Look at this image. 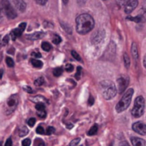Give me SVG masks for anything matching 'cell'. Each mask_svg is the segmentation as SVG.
Listing matches in <instances>:
<instances>
[{
	"label": "cell",
	"mask_w": 146,
	"mask_h": 146,
	"mask_svg": "<svg viewBox=\"0 0 146 146\" xmlns=\"http://www.w3.org/2000/svg\"><path fill=\"white\" fill-rule=\"evenodd\" d=\"M95 22L92 15L81 14L76 18V31L80 34H86L94 27Z\"/></svg>",
	"instance_id": "obj_1"
},
{
	"label": "cell",
	"mask_w": 146,
	"mask_h": 146,
	"mask_svg": "<svg viewBox=\"0 0 146 146\" xmlns=\"http://www.w3.org/2000/svg\"><path fill=\"white\" fill-rule=\"evenodd\" d=\"M100 86L102 89L103 96L105 99L110 100L115 97L117 91H116V87L113 82H111L110 80H104L100 83Z\"/></svg>",
	"instance_id": "obj_2"
},
{
	"label": "cell",
	"mask_w": 146,
	"mask_h": 146,
	"mask_svg": "<svg viewBox=\"0 0 146 146\" xmlns=\"http://www.w3.org/2000/svg\"><path fill=\"white\" fill-rule=\"evenodd\" d=\"M133 92H134V91H133V88L128 89L125 92V94L123 95V97L121 98V99L120 100V102L115 106V110L117 111V113H121V112L125 111L128 108V106L131 104Z\"/></svg>",
	"instance_id": "obj_3"
},
{
	"label": "cell",
	"mask_w": 146,
	"mask_h": 146,
	"mask_svg": "<svg viewBox=\"0 0 146 146\" xmlns=\"http://www.w3.org/2000/svg\"><path fill=\"white\" fill-rule=\"evenodd\" d=\"M145 112V98L142 96L138 97L134 102V107L132 110V115L135 118L141 117Z\"/></svg>",
	"instance_id": "obj_4"
},
{
	"label": "cell",
	"mask_w": 146,
	"mask_h": 146,
	"mask_svg": "<svg viewBox=\"0 0 146 146\" xmlns=\"http://www.w3.org/2000/svg\"><path fill=\"white\" fill-rule=\"evenodd\" d=\"M1 9H2V12L9 19H15L17 16V14L15 9L11 6L10 3L8 0H3L1 2Z\"/></svg>",
	"instance_id": "obj_5"
},
{
	"label": "cell",
	"mask_w": 146,
	"mask_h": 146,
	"mask_svg": "<svg viewBox=\"0 0 146 146\" xmlns=\"http://www.w3.org/2000/svg\"><path fill=\"white\" fill-rule=\"evenodd\" d=\"M128 79L125 77H120L117 80V84H118V92L119 93H122L126 91V88L128 86Z\"/></svg>",
	"instance_id": "obj_6"
},
{
	"label": "cell",
	"mask_w": 146,
	"mask_h": 146,
	"mask_svg": "<svg viewBox=\"0 0 146 146\" xmlns=\"http://www.w3.org/2000/svg\"><path fill=\"white\" fill-rule=\"evenodd\" d=\"M133 130L142 136H145L146 134V127L142 122H135L133 125Z\"/></svg>",
	"instance_id": "obj_7"
},
{
	"label": "cell",
	"mask_w": 146,
	"mask_h": 146,
	"mask_svg": "<svg viewBox=\"0 0 146 146\" xmlns=\"http://www.w3.org/2000/svg\"><path fill=\"white\" fill-rule=\"evenodd\" d=\"M17 104H18V99H17V97H16L15 95L11 96V97L8 99V101H7V106H8V108L9 109V111L8 112V114H9V113L10 114L11 112H13V111L15 110V109L16 108Z\"/></svg>",
	"instance_id": "obj_8"
},
{
	"label": "cell",
	"mask_w": 146,
	"mask_h": 146,
	"mask_svg": "<svg viewBox=\"0 0 146 146\" xmlns=\"http://www.w3.org/2000/svg\"><path fill=\"white\" fill-rule=\"evenodd\" d=\"M138 3H139L138 0H131V1H129L125 5V13L126 14L132 13L136 9V7L138 6Z\"/></svg>",
	"instance_id": "obj_9"
},
{
	"label": "cell",
	"mask_w": 146,
	"mask_h": 146,
	"mask_svg": "<svg viewBox=\"0 0 146 146\" xmlns=\"http://www.w3.org/2000/svg\"><path fill=\"white\" fill-rule=\"evenodd\" d=\"M13 4L21 11V12H24L26 10L27 8V4L23 0H10Z\"/></svg>",
	"instance_id": "obj_10"
},
{
	"label": "cell",
	"mask_w": 146,
	"mask_h": 146,
	"mask_svg": "<svg viewBox=\"0 0 146 146\" xmlns=\"http://www.w3.org/2000/svg\"><path fill=\"white\" fill-rule=\"evenodd\" d=\"M104 35H105V32L104 30H101V31L96 33L95 35H94V37L92 38V43L93 44H98V43H100L104 39Z\"/></svg>",
	"instance_id": "obj_11"
},
{
	"label": "cell",
	"mask_w": 146,
	"mask_h": 146,
	"mask_svg": "<svg viewBox=\"0 0 146 146\" xmlns=\"http://www.w3.org/2000/svg\"><path fill=\"white\" fill-rule=\"evenodd\" d=\"M133 146H146L145 140L143 139H139L137 137H133L131 139Z\"/></svg>",
	"instance_id": "obj_12"
},
{
	"label": "cell",
	"mask_w": 146,
	"mask_h": 146,
	"mask_svg": "<svg viewBox=\"0 0 146 146\" xmlns=\"http://www.w3.org/2000/svg\"><path fill=\"white\" fill-rule=\"evenodd\" d=\"M44 36V33L42 32H38V33H34L29 35H27V38L30 39V40H37V39H40Z\"/></svg>",
	"instance_id": "obj_13"
},
{
	"label": "cell",
	"mask_w": 146,
	"mask_h": 146,
	"mask_svg": "<svg viewBox=\"0 0 146 146\" xmlns=\"http://www.w3.org/2000/svg\"><path fill=\"white\" fill-rule=\"evenodd\" d=\"M22 33H23V32L21 31L19 28H16V29L12 30V32L10 33V36H11L12 40H15V38H18V37H20Z\"/></svg>",
	"instance_id": "obj_14"
},
{
	"label": "cell",
	"mask_w": 146,
	"mask_h": 146,
	"mask_svg": "<svg viewBox=\"0 0 146 146\" xmlns=\"http://www.w3.org/2000/svg\"><path fill=\"white\" fill-rule=\"evenodd\" d=\"M131 52H132L133 56L137 60V59H138V57H139V51H138V47H137L136 43H133V44H132Z\"/></svg>",
	"instance_id": "obj_15"
},
{
	"label": "cell",
	"mask_w": 146,
	"mask_h": 146,
	"mask_svg": "<svg viewBox=\"0 0 146 146\" xmlns=\"http://www.w3.org/2000/svg\"><path fill=\"white\" fill-rule=\"evenodd\" d=\"M31 63L34 68H40L43 66V62L39 60H37V59H32Z\"/></svg>",
	"instance_id": "obj_16"
},
{
	"label": "cell",
	"mask_w": 146,
	"mask_h": 146,
	"mask_svg": "<svg viewBox=\"0 0 146 146\" xmlns=\"http://www.w3.org/2000/svg\"><path fill=\"white\" fill-rule=\"evenodd\" d=\"M98 124H94V125H93V127H92V128L89 130V132H88V135H89V136L95 135V134L98 133Z\"/></svg>",
	"instance_id": "obj_17"
},
{
	"label": "cell",
	"mask_w": 146,
	"mask_h": 146,
	"mask_svg": "<svg viewBox=\"0 0 146 146\" xmlns=\"http://www.w3.org/2000/svg\"><path fill=\"white\" fill-rule=\"evenodd\" d=\"M127 20L133 21H135V22H141V21H143L145 20V19H144V17H143V16H141V15H138V16H135V17L128 16V17H127Z\"/></svg>",
	"instance_id": "obj_18"
},
{
	"label": "cell",
	"mask_w": 146,
	"mask_h": 146,
	"mask_svg": "<svg viewBox=\"0 0 146 146\" xmlns=\"http://www.w3.org/2000/svg\"><path fill=\"white\" fill-rule=\"evenodd\" d=\"M123 58H124V64H125L126 68H129L130 64H131V62H130V58H129L128 55L127 53H125L124 56H123Z\"/></svg>",
	"instance_id": "obj_19"
},
{
	"label": "cell",
	"mask_w": 146,
	"mask_h": 146,
	"mask_svg": "<svg viewBox=\"0 0 146 146\" xmlns=\"http://www.w3.org/2000/svg\"><path fill=\"white\" fill-rule=\"evenodd\" d=\"M28 133V129L26 127H22L19 130V136L20 137H25Z\"/></svg>",
	"instance_id": "obj_20"
},
{
	"label": "cell",
	"mask_w": 146,
	"mask_h": 146,
	"mask_svg": "<svg viewBox=\"0 0 146 146\" xmlns=\"http://www.w3.org/2000/svg\"><path fill=\"white\" fill-rule=\"evenodd\" d=\"M41 46H42V49L45 51H50L51 50V45L48 42H43Z\"/></svg>",
	"instance_id": "obj_21"
},
{
	"label": "cell",
	"mask_w": 146,
	"mask_h": 146,
	"mask_svg": "<svg viewBox=\"0 0 146 146\" xmlns=\"http://www.w3.org/2000/svg\"><path fill=\"white\" fill-rule=\"evenodd\" d=\"M62 72H63V70H62V68H56L53 70V74H54V76L58 77V76L62 75Z\"/></svg>",
	"instance_id": "obj_22"
},
{
	"label": "cell",
	"mask_w": 146,
	"mask_h": 146,
	"mask_svg": "<svg viewBox=\"0 0 146 146\" xmlns=\"http://www.w3.org/2000/svg\"><path fill=\"white\" fill-rule=\"evenodd\" d=\"M5 61H6V64H7V66H8V67H9V68H13V67L15 66V62H14L13 59H12V58H10L9 56H7V57H6V59H5Z\"/></svg>",
	"instance_id": "obj_23"
},
{
	"label": "cell",
	"mask_w": 146,
	"mask_h": 146,
	"mask_svg": "<svg viewBox=\"0 0 146 146\" xmlns=\"http://www.w3.org/2000/svg\"><path fill=\"white\" fill-rule=\"evenodd\" d=\"M44 83V80L43 77H39V78H38V79L34 81V85L37 86H42Z\"/></svg>",
	"instance_id": "obj_24"
},
{
	"label": "cell",
	"mask_w": 146,
	"mask_h": 146,
	"mask_svg": "<svg viewBox=\"0 0 146 146\" xmlns=\"http://www.w3.org/2000/svg\"><path fill=\"white\" fill-rule=\"evenodd\" d=\"M35 108H36V110H37L38 111H41V110H44L45 105H44V104H43V103H37Z\"/></svg>",
	"instance_id": "obj_25"
},
{
	"label": "cell",
	"mask_w": 146,
	"mask_h": 146,
	"mask_svg": "<svg viewBox=\"0 0 146 146\" xmlns=\"http://www.w3.org/2000/svg\"><path fill=\"white\" fill-rule=\"evenodd\" d=\"M52 41H53V43H54V44H60V43H61V41H62V38H61V37H60L59 35L56 34V35L54 36V38H53Z\"/></svg>",
	"instance_id": "obj_26"
},
{
	"label": "cell",
	"mask_w": 146,
	"mask_h": 146,
	"mask_svg": "<svg viewBox=\"0 0 146 146\" xmlns=\"http://www.w3.org/2000/svg\"><path fill=\"white\" fill-rule=\"evenodd\" d=\"M71 54H72V56L75 59V60H77V61H81V58H80V55L76 52V51H74V50H72L71 51Z\"/></svg>",
	"instance_id": "obj_27"
},
{
	"label": "cell",
	"mask_w": 146,
	"mask_h": 146,
	"mask_svg": "<svg viewBox=\"0 0 146 146\" xmlns=\"http://www.w3.org/2000/svg\"><path fill=\"white\" fill-rule=\"evenodd\" d=\"M129 1H131V0H115L116 3H117L119 6H125Z\"/></svg>",
	"instance_id": "obj_28"
},
{
	"label": "cell",
	"mask_w": 146,
	"mask_h": 146,
	"mask_svg": "<svg viewBox=\"0 0 146 146\" xmlns=\"http://www.w3.org/2000/svg\"><path fill=\"white\" fill-rule=\"evenodd\" d=\"M9 36L7 34L6 36H4V38H3V40H1V42H2V45H3V46L6 45V44L9 43Z\"/></svg>",
	"instance_id": "obj_29"
},
{
	"label": "cell",
	"mask_w": 146,
	"mask_h": 146,
	"mask_svg": "<svg viewBox=\"0 0 146 146\" xmlns=\"http://www.w3.org/2000/svg\"><path fill=\"white\" fill-rule=\"evenodd\" d=\"M80 138L75 139H74V140H72V141L70 142L69 146H77L80 144Z\"/></svg>",
	"instance_id": "obj_30"
},
{
	"label": "cell",
	"mask_w": 146,
	"mask_h": 146,
	"mask_svg": "<svg viewBox=\"0 0 146 146\" xmlns=\"http://www.w3.org/2000/svg\"><path fill=\"white\" fill-rule=\"evenodd\" d=\"M81 70H82L81 67H78V68H77V73H76V74H75V78H76V80H78L80 79V75H81Z\"/></svg>",
	"instance_id": "obj_31"
},
{
	"label": "cell",
	"mask_w": 146,
	"mask_h": 146,
	"mask_svg": "<svg viewBox=\"0 0 146 146\" xmlns=\"http://www.w3.org/2000/svg\"><path fill=\"white\" fill-rule=\"evenodd\" d=\"M35 122H36L35 118H30V119L27 121V124H28V126H29V127H31L34 126Z\"/></svg>",
	"instance_id": "obj_32"
},
{
	"label": "cell",
	"mask_w": 146,
	"mask_h": 146,
	"mask_svg": "<svg viewBox=\"0 0 146 146\" xmlns=\"http://www.w3.org/2000/svg\"><path fill=\"white\" fill-rule=\"evenodd\" d=\"M65 70L67 71V72H72L73 70H74V66L72 65V64H67L66 65V67H65Z\"/></svg>",
	"instance_id": "obj_33"
},
{
	"label": "cell",
	"mask_w": 146,
	"mask_h": 146,
	"mask_svg": "<svg viewBox=\"0 0 146 146\" xmlns=\"http://www.w3.org/2000/svg\"><path fill=\"white\" fill-rule=\"evenodd\" d=\"M55 133V128H54L53 127H49L47 128L46 133H47L48 135H50V134H52V133Z\"/></svg>",
	"instance_id": "obj_34"
},
{
	"label": "cell",
	"mask_w": 146,
	"mask_h": 146,
	"mask_svg": "<svg viewBox=\"0 0 146 146\" xmlns=\"http://www.w3.org/2000/svg\"><path fill=\"white\" fill-rule=\"evenodd\" d=\"M36 133H38V134H44V128L42 127H37V129H36Z\"/></svg>",
	"instance_id": "obj_35"
},
{
	"label": "cell",
	"mask_w": 146,
	"mask_h": 146,
	"mask_svg": "<svg viewBox=\"0 0 146 146\" xmlns=\"http://www.w3.org/2000/svg\"><path fill=\"white\" fill-rule=\"evenodd\" d=\"M31 145V140L29 139H26L22 141V146H30Z\"/></svg>",
	"instance_id": "obj_36"
},
{
	"label": "cell",
	"mask_w": 146,
	"mask_h": 146,
	"mask_svg": "<svg viewBox=\"0 0 146 146\" xmlns=\"http://www.w3.org/2000/svg\"><path fill=\"white\" fill-rule=\"evenodd\" d=\"M26 27H27V23H26V22H22V23H21V24L19 25L18 28H19V29H20L21 31L24 32V30H25Z\"/></svg>",
	"instance_id": "obj_37"
},
{
	"label": "cell",
	"mask_w": 146,
	"mask_h": 146,
	"mask_svg": "<svg viewBox=\"0 0 146 146\" xmlns=\"http://www.w3.org/2000/svg\"><path fill=\"white\" fill-rule=\"evenodd\" d=\"M61 24H62V25L63 26V29L65 28V30H66V31L68 32V33H69V34H71V33H72V30H71V29L69 28V27H68V26H67V25H66L65 23L63 24L62 22Z\"/></svg>",
	"instance_id": "obj_38"
},
{
	"label": "cell",
	"mask_w": 146,
	"mask_h": 146,
	"mask_svg": "<svg viewBox=\"0 0 146 146\" xmlns=\"http://www.w3.org/2000/svg\"><path fill=\"white\" fill-rule=\"evenodd\" d=\"M38 115L40 118H45V116H46V112H45L44 110L38 111Z\"/></svg>",
	"instance_id": "obj_39"
},
{
	"label": "cell",
	"mask_w": 146,
	"mask_h": 146,
	"mask_svg": "<svg viewBox=\"0 0 146 146\" xmlns=\"http://www.w3.org/2000/svg\"><path fill=\"white\" fill-rule=\"evenodd\" d=\"M27 92H28V93H33V91L32 90V88L31 87H29V86H24V88H23Z\"/></svg>",
	"instance_id": "obj_40"
},
{
	"label": "cell",
	"mask_w": 146,
	"mask_h": 146,
	"mask_svg": "<svg viewBox=\"0 0 146 146\" xmlns=\"http://www.w3.org/2000/svg\"><path fill=\"white\" fill-rule=\"evenodd\" d=\"M93 104H94V98L92 97H90L88 99V105L92 106V105H93Z\"/></svg>",
	"instance_id": "obj_41"
},
{
	"label": "cell",
	"mask_w": 146,
	"mask_h": 146,
	"mask_svg": "<svg viewBox=\"0 0 146 146\" xmlns=\"http://www.w3.org/2000/svg\"><path fill=\"white\" fill-rule=\"evenodd\" d=\"M47 1H48V0H36V2H37L38 4H40V5H44V4L47 3Z\"/></svg>",
	"instance_id": "obj_42"
},
{
	"label": "cell",
	"mask_w": 146,
	"mask_h": 146,
	"mask_svg": "<svg viewBox=\"0 0 146 146\" xmlns=\"http://www.w3.org/2000/svg\"><path fill=\"white\" fill-rule=\"evenodd\" d=\"M44 26L45 27H53V24L50 23V22H49V21H44Z\"/></svg>",
	"instance_id": "obj_43"
},
{
	"label": "cell",
	"mask_w": 146,
	"mask_h": 146,
	"mask_svg": "<svg viewBox=\"0 0 146 146\" xmlns=\"http://www.w3.org/2000/svg\"><path fill=\"white\" fill-rule=\"evenodd\" d=\"M5 146H12V140H11V139H8L6 140Z\"/></svg>",
	"instance_id": "obj_44"
},
{
	"label": "cell",
	"mask_w": 146,
	"mask_h": 146,
	"mask_svg": "<svg viewBox=\"0 0 146 146\" xmlns=\"http://www.w3.org/2000/svg\"><path fill=\"white\" fill-rule=\"evenodd\" d=\"M120 146H130V145H128V143H127V142H126V141H122V142H121Z\"/></svg>",
	"instance_id": "obj_45"
},
{
	"label": "cell",
	"mask_w": 146,
	"mask_h": 146,
	"mask_svg": "<svg viewBox=\"0 0 146 146\" xmlns=\"http://www.w3.org/2000/svg\"><path fill=\"white\" fill-rule=\"evenodd\" d=\"M33 56H34L35 57H38V58L41 57V54L40 53H35V52H33Z\"/></svg>",
	"instance_id": "obj_46"
},
{
	"label": "cell",
	"mask_w": 146,
	"mask_h": 146,
	"mask_svg": "<svg viewBox=\"0 0 146 146\" xmlns=\"http://www.w3.org/2000/svg\"><path fill=\"white\" fill-rule=\"evenodd\" d=\"M73 127H74V126H73V124H68V125H67V127H68V129H72V128H73Z\"/></svg>",
	"instance_id": "obj_47"
},
{
	"label": "cell",
	"mask_w": 146,
	"mask_h": 146,
	"mask_svg": "<svg viewBox=\"0 0 146 146\" xmlns=\"http://www.w3.org/2000/svg\"><path fill=\"white\" fill-rule=\"evenodd\" d=\"M3 69H0V80H1V79H2V77H3Z\"/></svg>",
	"instance_id": "obj_48"
},
{
	"label": "cell",
	"mask_w": 146,
	"mask_h": 146,
	"mask_svg": "<svg viewBox=\"0 0 146 146\" xmlns=\"http://www.w3.org/2000/svg\"><path fill=\"white\" fill-rule=\"evenodd\" d=\"M38 146H45V145H44V142H40V143L38 145Z\"/></svg>",
	"instance_id": "obj_49"
},
{
	"label": "cell",
	"mask_w": 146,
	"mask_h": 146,
	"mask_svg": "<svg viewBox=\"0 0 146 146\" xmlns=\"http://www.w3.org/2000/svg\"><path fill=\"white\" fill-rule=\"evenodd\" d=\"M2 20H3V16H2V12L0 11V22L2 21Z\"/></svg>",
	"instance_id": "obj_50"
},
{
	"label": "cell",
	"mask_w": 146,
	"mask_h": 146,
	"mask_svg": "<svg viewBox=\"0 0 146 146\" xmlns=\"http://www.w3.org/2000/svg\"><path fill=\"white\" fill-rule=\"evenodd\" d=\"M62 2H63V3H68V0H62Z\"/></svg>",
	"instance_id": "obj_51"
},
{
	"label": "cell",
	"mask_w": 146,
	"mask_h": 146,
	"mask_svg": "<svg viewBox=\"0 0 146 146\" xmlns=\"http://www.w3.org/2000/svg\"><path fill=\"white\" fill-rule=\"evenodd\" d=\"M0 146H3V143L2 142H0Z\"/></svg>",
	"instance_id": "obj_52"
},
{
	"label": "cell",
	"mask_w": 146,
	"mask_h": 146,
	"mask_svg": "<svg viewBox=\"0 0 146 146\" xmlns=\"http://www.w3.org/2000/svg\"><path fill=\"white\" fill-rule=\"evenodd\" d=\"M0 42H1V36H0Z\"/></svg>",
	"instance_id": "obj_53"
},
{
	"label": "cell",
	"mask_w": 146,
	"mask_h": 146,
	"mask_svg": "<svg viewBox=\"0 0 146 146\" xmlns=\"http://www.w3.org/2000/svg\"><path fill=\"white\" fill-rule=\"evenodd\" d=\"M110 146H113V145H110Z\"/></svg>",
	"instance_id": "obj_54"
}]
</instances>
